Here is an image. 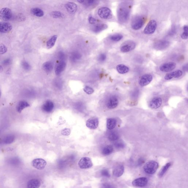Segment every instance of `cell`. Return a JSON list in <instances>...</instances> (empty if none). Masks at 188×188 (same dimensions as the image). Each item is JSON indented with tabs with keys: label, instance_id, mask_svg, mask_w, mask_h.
Wrapping results in <instances>:
<instances>
[{
	"label": "cell",
	"instance_id": "cell-1",
	"mask_svg": "<svg viewBox=\"0 0 188 188\" xmlns=\"http://www.w3.org/2000/svg\"><path fill=\"white\" fill-rule=\"evenodd\" d=\"M130 10L128 7L124 6L119 8L118 11V17L120 22L126 23L129 20Z\"/></svg>",
	"mask_w": 188,
	"mask_h": 188
},
{
	"label": "cell",
	"instance_id": "cell-2",
	"mask_svg": "<svg viewBox=\"0 0 188 188\" xmlns=\"http://www.w3.org/2000/svg\"><path fill=\"white\" fill-rule=\"evenodd\" d=\"M159 163L155 161H151L145 164L143 169L147 174H152L156 172L159 167Z\"/></svg>",
	"mask_w": 188,
	"mask_h": 188
},
{
	"label": "cell",
	"instance_id": "cell-3",
	"mask_svg": "<svg viewBox=\"0 0 188 188\" xmlns=\"http://www.w3.org/2000/svg\"><path fill=\"white\" fill-rule=\"evenodd\" d=\"M145 21V20L142 16H136L131 21V27L135 30H138L142 27L144 24Z\"/></svg>",
	"mask_w": 188,
	"mask_h": 188
},
{
	"label": "cell",
	"instance_id": "cell-4",
	"mask_svg": "<svg viewBox=\"0 0 188 188\" xmlns=\"http://www.w3.org/2000/svg\"><path fill=\"white\" fill-rule=\"evenodd\" d=\"M98 14L100 18L104 19H110L113 17V15L110 9L105 7H101L98 9Z\"/></svg>",
	"mask_w": 188,
	"mask_h": 188
},
{
	"label": "cell",
	"instance_id": "cell-5",
	"mask_svg": "<svg viewBox=\"0 0 188 188\" xmlns=\"http://www.w3.org/2000/svg\"><path fill=\"white\" fill-rule=\"evenodd\" d=\"M136 44L132 40H128L123 43L120 46V51L123 53L130 52L134 49Z\"/></svg>",
	"mask_w": 188,
	"mask_h": 188
},
{
	"label": "cell",
	"instance_id": "cell-6",
	"mask_svg": "<svg viewBox=\"0 0 188 188\" xmlns=\"http://www.w3.org/2000/svg\"><path fill=\"white\" fill-rule=\"evenodd\" d=\"M157 27V21L155 20H150L145 28L143 32L146 35L153 33L156 30Z\"/></svg>",
	"mask_w": 188,
	"mask_h": 188
},
{
	"label": "cell",
	"instance_id": "cell-7",
	"mask_svg": "<svg viewBox=\"0 0 188 188\" xmlns=\"http://www.w3.org/2000/svg\"><path fill=\"white\" fill-rule=\"evenodd\" d=\"M12 10L7 8H2L0 10V19L2 21H7L12 18Z\"/></svg>",
	"mask_w": 188,
	"mask_h": 188
},
{
	"label": "cell",
	"instance_id": "cell-8",
	"mask_svg": "<svg viewBox=\"0 0 188 188\" xmlns=\"http://www.w3.org/2000/svg\"><path fill=\"white\" fill-rule=\"evenodd\" d=\"M80 168L82 169L90 168L92 166L93 164L91 159L88 157H84L81 158L78 162Z\"/></svg>",
	"mask_w": 188,
	"mask_h": 188
},
{
	"label": "cell",
	"instance_id": "cell-9",
	"mask_svg": "<svg viewBox=\"0 0 188 188\" xmlns=\"http://www.w3.org/2000/svg\"><path fill=\"white\" fill-rule=\"evenodd\" d=\"M176 66V63L174 62H168L161 65L159 67V70L163 72H170L174 70Z\"/></svg>",
	"mask_w": 188,
	"mask_h": 188
},
{
	"label": "cell",
	"instance_id": "cell-10",
	"mask_svg": "<svg viewBox=\"0 0 188 188\" xmlns=\"http://www.w3.org/2000/svg\"><path fill=\"white\" fill-rule=\"evenodd\" d=\"M33 167L38 170H42L46 165L47 162L42 159H33L32 162Z\"/></svg>",
	"mask_w": 188,
	"mask_h": 188
},
{
	"label": "cell",
	"instance_id": "cell-11",
	"mask_svg": "<svg viewBox=\"0 0 188 188\" xmlns=\"http://www.w3.org/2000/svg\"><path fill=\"white\" fill-rule=\"evenodd\" d=\"M170 42L166 40H159L154 44V48L157 50H163L166 49L170 46Z\"/></svg>",
	"mask_w": 188,
	"mask_h": 188
},
{
	"label": "cell",
	"instance_id": "cell-12",
	"mask_svg": "<svg viewBox=\"0 0 188 188\" xmlns=\"http://www.w3.org/2000/svg\"><path fill=\"white\" fill-rule=\"evenodd\" d=\"M153 77L150 74H144L141 77L139 81V85L142 86H144L148 85L152 81Z\"/></svg>",
	"mask_w": 188,
	"mask_h": 188
},
{
	"label": "cell",
	"instance_id": "cell-13",
	"mask_svg": "<svg viewBox=\"0 0 188 188\" xmlns=\"http://www.w3.org/2000/svg\"><path fill=\"white\" fill-rule=\"evenodd\" d=\"M99 121L98 119L96 117H93L89 119L86 121V125L89 129H95L98 127Z\"/></svg>",
	"mask_w": 188,
	"mask_h": 188
},
{
	"label": "cell",
	"instance_id": "cell-14",
	"mask_svg": "<svg viewBox=\"0 0 188 188\" xmlns=\"http://www.w3.org/2000/svg\"><path fill=\"white\" fill-rule=\"evenodd\" d=\"M148 179L145 177L136 178L132 182L133 186L137 187H143L146 186L148 183Z\"/></svg>",
	"mask_w": 188,
	"mask_h": 188
},
{
	"label": "cell",
	"instance_id": "cell-15",
	"mask_svg": "<svg viewBox=\"0 0 188 188\" xmlns=\"http://www.w3.org/2000/svg\"><path fill=\"white\" fill-rule=\"evenodd\" d=\"M183 72L180 70H177L176 71L172 72L166 74L164 77V79L166 80H170L173 78H178L182 76Z\"/></svg>",
	"mask_w": 188,
	"mask_h": 188
},
{
	"label": "cell",
	"instance_id": "cell-16",
	"mask_svg": "<svg viewBox=\"0 0 188 188\" xmlns=\"http://www.w3.org/2000/svg\"><path fill=\"white\" fill-rule=\"evenodd\" d=\"M12 29V26L10 23L0 22V32L3 33H8L11 31Z\"/></svg>",
	"mask_w": 188,
	"mask_h": 188
},
{
	"label": "cell",
	"instance_id": "cell-17",
	"mask_svg": "<svg viewBox=\"0 0 188 188\" xmlns=\"http://www.w3.org/2000/svg\"><path fill=\"white\" fill-rule=\"evenodd\" d=\"M119 103V101L117 97L115 96L111 97L107 103V106L110 109H114L118 106Z\"/></svg>",
	"mask_w": 188,
	"mask_h": 188
},
{
	"label": "cell",
	"instance_id": "cell-18",
	"mask_svg": "<svg viewBox=\"0 0 188 188\" xmlns=\"http://www.w3.org/2000/svg\"><path fill=\"white\" fill-rule=\"evenodd\" d=\"M54 105L52 101L48 100L42 105V109L46 113H51L53 110Z\"/></svg>",
	"mask_w": 188,
	"mask_h": 188
},
{
	"label": "cell",
	"instance_id": "cell-19",
	"mask_svg": "<svg viewBox=\"0 0 188 188\" xmlns=\"http://www.w3.org/2000/svg\"><path fill=\"white\" fill-rule=\"evenodd\" d=\"M162 100L159 97L154 98L150 103V107L153 109H157L159 108L162 105Z\"/></svg>",
	"mask_w": 188,
	"mask_h": 188
},
{
	"label": "cell",
	"instance_id": "cell-20",
	"mask_svg": "<svg viewBox=\"0 0 188 188\" xmlns=\"http://www.w3.org/2000/svg\"><path fill=\"white\" fill-rule=\"evenodd\" d=\"M65 7L67 11L71 14H74L77 10V6L76 4L73 2L67 3L66 4Z\"/></svg>",
	"mask_w": 188,
	"mask_h": 188
},
{
	"label": "cell",
	"instance_id": "cell-21",
	"mask_svg": "<svg viewBox=\"0 0 188 188\" xmlns=\"http://www.w3.org/2000/svg\"><path fill=\"white\" fill-rule=\"evenodd\" d=\"M66 65V62L64 61H60L55 67V74L57 75H59L61 74L65 68Z\"/></svg>",
	"mask_w": 188,
	"mask_h": 188
},
{
	"label": "cell",
	"instance_id": "cell-22",
	"mask_svg": "<svg viewBox=\"0 0 188 188\" xmlns=\"http://www.w3.org/2000/svg\"><path fill=\"white\" fill-rule=\"evenodd\" d=\"M40 186V181L37 179H32L28 181L27 188H39Z\"/></svg>",
	"mask_w": 188,
	"mask_h": 188
},
{
	"label": "cell",
	"instance_id": "cell-23",
	"mask_svg": "<svg viewBox=\"0 0 188 188\" xmlns=\"http://www.w3.org/2000/svg\"><path fill=\"white\" fill-rule=\"evenodd\" d=\"M124 167L123 165H119L116 167L113 170V176L116 177L121 176L124 174Z\"/></svg>",
	"mask_w": 188,
	"mask_h": 188
},
{
	"label": "cell",
	"instance_id": "cell-24",
	"mask_svg": "<svg viewBox=\"0 0 188 188\" xmlns=\"http://www.w3.org/2000/svg\"><path fill=\"white\" fill-rule=\"evenodd\" d=\"M29 105V104L26 101H20L16 107V109L18 113H20L24 109L28 107Z\"/></svg>",
	"mask_w": 188,
	"mask_h": 188
},
{
	"label": "cell",
	"instance_id": "cell-25",
	"mask_svg": "<svg viewBox=\"0 0 188 188\" xmlns=\"http://www.w3.org/2000/svg\"><path fill=\"white\" fill-rule=\"evenodd\" d=\"M116 69L119 73L123 74L127 73L129 71V68L125 65L123 64H119L117 66Z\"/></svg>",
	"mask_w": 188,
	"mask_h": 188
},
{
	"label": "cell",
	"instance_id": "cell-26",
	"mask_svg": "<svg viewBox=\"0 0 188 188\" xmlns=\"http://www.w3.org/2000/svg\"><path fill=\"white\" fill-rule=\"evenodd\" d=\"M117 122L114 118L108 119L107 121V127L108 129L112 130L116 127Z\"/></svg>",
	"mask_w": 188,
	"mask_h": 188
},
{
	"label": "cell",
	"instance_id": "cell-27",
	"mask_svg": "<svg viewBox=\"0 0 188 188\" xmlns=\"http://www.w3.org/2000/svg\"><path fill=\"white\" fill-rule=\"evenodd\" d=\"M31 13L33 15L38 17H42L44 15V12L41 9L39 8H32L31 10Z\"/></svg>",
	"mask_w": 188,
	"mask_h": 188
},
{
	"label": "cell",
	"instance_id": "cell-28",
	"mask_svg": "<svg viewBox=\"0 0 188 188\" xmlns=\"http://www.w3.org/2000/svg\"><path fill=\"white\" fill-rule=\"evenodd\" d=\"M15 136L13 135H9L3 139L2 142L5 144H10L14 141Z\"/></svg>",
	"mask_w": 188,
	"mask_h": 188
},
{
	"label": "cell",
	"instance_id": "cell-29",
	"mask_svg": "<svg viewBox=\"0 0 188 188\" xmlns=\"http://www.w3.org/2000/svg\"><path fill=\"white\" fill-rule=\"evenodd\" d=\"M81 55L79 53L77 52H74L71 54L70 56V59L71 61L75 63L79 60L81 58Z\"/></svg>",
	"mask_w": 188,
	"mask_h": 188
},
{
	"label": "cell",
	"instance_id": "cell-30",
	"mask_svg": "<svg viewBox=\"0 0 188 188\" xmlns=\"http://www.w3.org/2000/svg\"><path fill=\"white\" fill-rule=\"evenodd\" d=\"M107 26L105 24H98L93 27V32L97 33L103 30L106 29Z\"/></svg>",
	"mask_w": 188,
	"mask_h": 188
},
{
	"label": "cell",
	"instance_id": "cell-31",
	"mask_svg": "<svg viewBox=\"0 0 188 188\" xmlns=\"http://www.w3.org/2000/svg\"><path fill=\"white\" fill-rule=\"evenodd\" d=\"M43 69L47 72H50L53 69V64L51 62H47L43 64Z\"/></svg>",
	"mask_w": 188,
	"mask_h": 188
},
{
	"label": "cell",
	"instance_id": "cell-32",
	"mask_svg": "<svg viewBox=\"0 0 188 188\" xmlns=\"http://www.w3.org/2000/svg\"><path fill=\"white\" fill-rule=\"evenodd\" d=\"M57 36L56 35H55L52 36L49 40L47 42L46 46L48 49H51L53 46L55 44L57 40Z\"/></svg>",
	"mask_w": 188,
	"mask_h": 188
},
{
	"label": "cell",
	"instance_id": "cell-33",
	"mask_svg": "<svg viewBox=\"0 0 188 188\" xmlns=\"http://www.w3.org/2000/svg\"><path fill=\"white\" fill-rule=\"evenodd\" d=\"M113 150V147L111 145H108L104 147L102 150V154L105 155H110Z\"/></svg>",
	"mask_w": 188,
	"mask_h": 188
},
{
	"label": "cell",
	"instance_id": "cell-34",
	"mask_svg": "<svg viewBox=\"0 0 188 188\" xmlns=\"http://www.w3.org/2000/svg\"><path fill=\"white\" fill-rule=\"evenodd\" d=\"M119 135L117 132H111L108 136V139L111 141H114L119 139Z\"/></svg>",
	"mask_w": 188,
	"mask_h": 188
},
{
	"label": "cell",
	"instance_id": "cell-35",
	"mask_svg": "<svg viewBox=\"0 0 188 188\" xmlns=\"http://www.w3.org/2000/svg\"><path fill=\"white\" fill-rule=\"evenodd\" d=\"M123 37V36L122 35L120 34H117L111 36L109 37V38L112 41L118 42L121 40L122 39Z\"/></svg>",
	"mask_w": 188,
	"mask_h": 188
},
{
	"label": "cell",
	"instance_id": "cell-36",
	"mask_svg": "<svg viewBox=\"0 0 188 188\" xmlns=\"http://www.w3.org/2000/svg\"><path fill=\"white\" fill-rule=\"evenodd\" d=\"M188 26L187 25H185L183 27V32L181 35V37L183 40H186L188 38Z\"/></svg>",
	"mask_w": 188,
	"mask_h": 188
},
{
	"label": "cell",
	"instance_id": "cell-37",
	"mask_svg": "<svg viewBox=\"0 0 188 188\" xmlns=\"http://www.w3.org/2000/svg\"><path fill=\"white\" fill-rule=\"evenodd\" d=\"M171 165V163H166L165 165L163 166V168L161 170L160 173H159V176L160 177H162L163 176L165 173H166V172L167 171V170H168V169L169 168V167H170V166Z\"/></svg>",
	"mask_w": 188,
	"mask_h": 188
},
{
	"label": "cell",
	"instance_id": "cell-38",
	"mask_svg": "<svg viewBox=\"0 0 188 188\" xmlns=\"http://www.w3.org/2000/svg\"><path fill=\"white\" fill-rule=\"evenodd\" d=\"M51 16L54 18H63L64 14L61 12L59 11H54L51 13Z\"/></svg>",
	"mask_w": 188,
	"mask_h": 188
},
{
	"label": "cell",
	"instance_id": "cell-39",
	"mask_svg": "<svg viewBox=\"0 0 188 188\" xmlns=\"http://www.w3.org/2000/svg\"><path fill=\"white\" fill-rule=\"evenodd\" d=\"M21 66H22L24 69L26 70V71H29L31 70V66L26 61H23L22 63H21Z\"/></svg>",
	"mask_w": 188,
	"mask_h": 188
},
{
	"label": "cell",
	"instance_id": "cell-40",
	"mask_svg": "<svg viewBox=\"0 0 188 188\" xmlns=\"http://www.w3.org/2000/svg\"><path fill=\"white\" fill-rule=\"evenodd\" d=\"M7 51V48L5 44H0V54L3 55L5 54Z\"/></svg>",
	"mask_w": 188,
	"mask_h": 188
},
{
	"label": "cell",
	"instance_id": "cell-41",
	"mask_svg": "<svg viewBox=\"0 0 188 188\" xmlns=\"http://www.w3.org/2000/svg\"><path fill=\"white\" fill-rule=\"evenodd\" d=\"M83 90L87 94H92L94 92V90L92 88L89 87V86H86L83 89Z\"/></svg>",
	"mask_w": 188,
	"mask_h": 188
},
{
	"label": "cell",
	"instance_id": "cell-42",
	"mask_svg": "<svg viewBox=\"0 0 188 188\" xmlns=\"http://www.w3.org/2000/svg\"><path fill=\"white\" fill-rule=\"evenodd\" d=\"M101 175L104 177L109 178L110 176L109 171H108V170H106V169H104V170H101Z\"/></svg>",
	"mask_w": 188,
	"mask_h": 188
},
{
	"label": "cell",
	"instance_id": "cell-43",
	"mask_svg": "<svg viewBox=\"0 0 188 188\" xmlns=\"http://www.w3.org/2000/svg\"><path fill=\"white\" fill-rule=\"evenodd\" d=\"M101 188H116L114 185L109 183H105L101 185Z\"/></svg>",
	"mask_w": 188,
	"mask_h": 188
},
{
	"label": "cell",
	"instance_id": "cell-44",
	"mask_svg": "<svg viewBox=\"0 0 188 188\" xmlns=\"http://www.w3.org/2000/svg\"><path fill=\"white\" fill-rule=\"evenodd\" d=\"M106 59V55L105 53L101 54L98 57V61L103 62L105 61Z\"/></svg>",
	"mask_w": 188,
	"mask_h": 188
},
{
	"label": "cell",
	"instance_id": "cell-45",
	"mask_svg": "<svg viewBox=\"0 0 188 188\" xmlns=\"http://www.w3.org/2000/svg\"><path fill=\"white\" fill-rule=\"evenodd\" d=\"M70 133H71V131L68 128H65L62 131V135L64 136H68L70 135Z\"/></svg>",
	"mask_w": 188,
	"mask_h": 188
},
{
	"label": "cell",
	"instance_id": "cell-46",
	"mask_svg": "<svg viewBox=\"0 0 188 188\" xmlns=\"http://www.w3.org/2000/svg\"><path fill=\"white\" fill-rule=\"evenodd\" d=\"M96 2V1L94 0H90V1L89 0L86 1H84L83 4H84L86 6H90L94 5Z\"/></svg>",
	"mask_w": 188,
	"mask_h": 188
},
{
	"label": "cell",
	"instance_id": "cell-47",
	"mask_svg": "<svg viewBox=\"0 0 188 188\" xmlns=\"http://www.w3.org/2000/svg\"><path fill=\"white\" fill-rule=\"evenodd\" d=\"M11 63V60L10 59H6L2 62V64L5 66H9Z\"/></svg>",
	"mask_w": 188,
	"mask_h": 188
},
{
	"label": "cell",
	"instance_id": "cell-48",
	"mask_svg": "<svg viewBox=\"0 0 188 188\" xmlns=\"http://www.w3.org/2000/svg\"><path fill=\"white\" fill-rule=\"evenodd\" d=\"M59 59H60V61H64L65 58V55L64 53L62 52H60L59 53L58 55Z\"/></svg>",
	"mask_w": 188,
	"mask_h": 188
},
{
	"label": "cell",
	"instance_id": "cell-49",
	"mask_svg": "<svg viewBox=\"0 0 188 188\" xmlns=\"http://www.w3.org/2000/svg\"><path fill=\"white\" fill-rule=\"evenodd\" d=\"M88 20L89 23L91 24H94L96 22V20L95 18H93L92 16H89Z\"/></svg>",
	"mask_w": 188,
	"mask_h": 188
},
{
	"label": "cell",
	"instance_id": "cell-50",
	"mask_svg": "<svg viewBox=\"0 0 188 188\" xmlns=\"http://www.w3.org/2000/svg\"><path fill=\"white\" fill-rule=\"evenodd\" d=\"M25 18V16L23 15V14H21V13L17 15V17H16V18L17 19V20H19L20 21H24V19Z\"/></svg>",
	"mask_w": 188,
	"mask_h": 188
},
{
	"label": "cell",
	"instance_id": "cell-51",
	"mask_svg": "<svg viewBox=\"0 0 188 188\" xmlns=\"http://www.w3.org/2000/svg\"><path fill=\"white\" fill-rule=\"evenodd\" d=\"M116 147L117 148H124V143L121 142H118L116 144Z\"/></svg>",
	"mask_w": 188,
	"mask_h": 188
},
{
	"label": "cell",
	"instance_id": "cell-52",
	"mask_svg": "<svg viewBox=\"0 0 188 188\" xmlns=\"http://www.w3.org/2000/svg\"><path fill=\"white\" fill-rule=\"evenodd\" d=\"M3 71V68L1 65H0V73L2 72Z\"/></svg>",
	"mask_w": 188,
	"mask_h": 188
},
{
	"label": "cell",
	"instance_id": "cell-53",
	"mask_svg": "<svg viewBox=\"0 0 188 188\" xmlns=\"http://www.w3.org/2000/svg\"><path fill=\"white\" fill-rule=\"evenodd\" d=\"M1 89H0V97H1Z\"/></svg>",
	"mask_w": 188,
	"mask_h": 188
}]
</instances>
